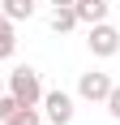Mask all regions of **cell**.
I'll return each instance as SVG.
<instances>
[{
	"instance_id": "obj_1",
	"label": "cell",
	"mask_w": 120,
	"mask_h": 125,
	"mask_svg": "<svg viewBox=\"0 0 120 125\" xmlns=\"http://www.w3.org/2000/svg\"><path fill=\"white\" fill-rule=\"evenodd\" d=\"M9 95H17V104H43V78H39L34 65H17L4 82Z\"/></svg>"
},
{
	"instance_id": "obj_2",
	"label": "cell",
	"mask_w": 120,
	"mask_h": 125,
	"mask_svg": "<svg viewBox=\"0 0 120 125\" xmlns=\"http://www.w3.org/2000/svg\"><path fill=\"white\" fill-rule=\"evenodd\" d=\"M86 48L94 52L99 61H107V56L120 52V30H116L111 22H94V26H90V35H86Z\"/></svg>"
},
{
	"instance_id": "obj_3",
	"label": "cell",
	"mask_w": 120,
	"mask_h": 125,
	"mask_svg": "<svg viewBox=\"0 0 120 125\" xmlns=\"http://www.w3.org/2000/svg\"><path fill=\"white\" fill-rule=\"evenodd\" d=\"M111 73H103V69H90V73H82L77 78V95H82L86 104H107V95H111Z\"/></svg>"
},
{
	"instance_id": "obj_4",
	"label": "cell",
	"mask_w": 120,
	"mask_h": 125,
	"mask_svg": "<svg viewBox=\"0 0 120 125\" xmlns=\"http://www.w3.org/2000/svg\"><path fill=\"white\" fill-rule=\"evenodd\" d=\"M43 112H47L51 125H69L77 108H73V95H69V91H43Z\"/></svg>"
},
{
	"instance_id": "obj_5",
	"label": "cell",
	"mask_w": 120,
	"mask_h": 125,
	"mask_svg": "<svg viewBox=\"0 0 120 125\" xmlns=\"http://www.w3.org/2000/svg\"><path fill=\"white\" fill-rule=\"evenodd\" d=\"M73 9H77V22H86V26H94V22H107V13H111V4H107V0H77Z\"/></svg>"
},
{
	"instance_id": "obj_6",
	"label": "cell",
	"mask_w": 120,
	"mask_h": 125,
	"mask_svg": "<svg viewBox=\"0 0 120 125\" xmlns=\"http://www.w3.org/2000/svg\"><path fill=\"white\" fill-rule=\"evenodd\" d=\"M47 22H51V30H56V35H69L73 26H77V9H73V4H56Z\"/></svg>"
},
{
	"instance_id": "obj_7",
	"label": "cell",
	"mask_w": 120,
	"mask_h": 125,
	"mask_svg": "<svg viewBox=\"0 0 120 125\" xmlns=\"http://www.w3.org/2000/svg\"><path fill=\"white\" fill-rule=\"evenodd\" d=\"M17 52V35H13V17L0 9V61H9Z\"/></svg>"
},
{
	"instance_id": "obj_8",
	"label": "cell",
	"mask_w": 120,
	"mask_h": 125,
	"mask_svg": "<svg viewBox=\"0 0 120 125\" xmlns=\"http://www.w3.org/2000/svg\"><path fill=\"white\" fill-rule=\"evenodd\" d=\"M0 9L9 13L13 22H30L34 17V0H0Z\"/></svg>"
},
{
	"instance_id": "obj_9",
	"label": "cell",
	"mask_w": 120,
	"mask_h": 125,
	"mask_svg": "<svg viewBox=\"0 0 120 125\" xmlns=\"http://www.w3.org/2000/svg\"><path fill=\"white\" fill-rule=\"evenodd\" d=\"M4 125H43V116H39V104H17V112H13Z\"/></svg>"
},
{
	"instance_id": "obj_10",
	"label": "cell",
	"mask_w": 120,
	"mask_h": 125,
	"mask_svg": "<svg viewBox=\"0 0 120 125\" xmlns=\"http://www.w3.org/2000/svg\"><path fill=\"white\" fill-rule=\"evenodd\" d=\"M13 112H17V95H9V91H4V95H0V121H9Z\"/></svg>"
},
{
	"instance_id": "obj_11",
	"label": "cell",
	"mask_w": 120,
	"mask_h": 125,
	"mask_svg": "<svg viewBox=\"0 0 120 125\" xmlns=\"http://www.w3.org/2000/svg\"><path fill=\"white\" fill-rule=\"evenodd\" d=\"M107 112L120 121V86H111V95H107Z\"/></svg>"
},
{
	"instance_id": "obj_12",
	"label": "cell",
	"mask_w": 120,
	"mask_h": 125,
	"mask_svg": "<svg viewBox=\"0 0 120 125\" xmlns=\"http://www.w3.org/2000/svg\"><path fill=\"white\" fill-rule=\"evenodd\" d=\"M56 4H77V0H51V9H56Z\"/></svg>"
},
{
	"instance_id": "obj_13",
	"label": "cell",
	"mask_w": 120,
	"mask_h": 125,
	"mask_svg": "<svg viewBox=\"0 0 120 125\" xmlns=\"http://www.w3.org/2000/svg\"><path fill=\"white\" fill-rule=\"evenodd\" d=\"M0 95H4V78H0Z\"/></svg>"
},
{
	"instance_id": "obj_14",
	"label": "cell",
	"mask_w": 120,
	"mask_h": 125,
	"mask_svg": "<svg viewBox=\"0 0 120 125\" xmlns=\"http://www.w3.org/2000/svg\"><path fill=\"white\" fill-rule=\"evenodd\" d=\"M0 125H4V121H0Z\"/></svg>"
}]
</instances>
